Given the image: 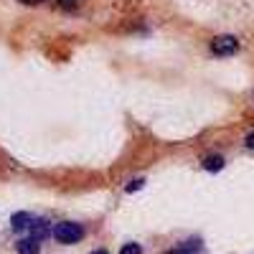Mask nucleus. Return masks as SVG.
Returning <instances> with one entry per match:
<instances>
[{
  "mask_svg": "<svg viewBox=\"0 0 254 254\" xmlns=\"http://www.w3.org/2000/svg\"><path fill=\"white\" fill-rule=\"evenodd\" d=\"M54 239L61 244H76L84 239V229L79 224H71V221H61L54 226Z\"/></svg>",
  "mask_w": 254,
  "mask_h": 254,
  "instance_id": "obj_1",
  "label": "nucleus"
},
{
  "mask_svg": "<svg viewBox=\"0 0 254 254\" xmlns=\"http://www.w3.org/2000/svg\"><path fill=\"white\" fill-rule=\"evenodd\" d=\"M211 51L216 56H231V54L239 51V41L234 36H216L211 41Z\"/></svg>",
  "mask_w": 254,
  "mask_h": 254,
  "instance_id": "obj_2",
  "label": "nucleus"
},
{
  "mask_svg": "<svg viewBox=\"0 0 254 254\" xmlns=\"http://www.w3.org/2000/svg\"><path fill=\"white\" fill-rule=\"evenodd\" d=\"M28 239H36V242H41V239H46L49 234H51V226H49V221H44V219H33V224L28 226Z\"/></svg>",
  "mask_w": 254,
  "mask_h": 254,
  "instance_id": "obj_3",
  "label": "nucleus"
},
{
  "mask_svg": "<svg viewBox=\"0 0 254 254\" xmlns=\"http://www.w3.org/2000/svg\"><path fill=\"white\" fill-rule=\"evenodd\" d=\"M31 224H33V216L28 214V211H18V214L10 216V229H13V231H23V229H28Z\"/></svg>",
  "mask_w": 254,
  "mask_h": 254,
  "instance_id": "obj_4",
  "label": "nucleus"
},
{
  "mask_svg": "<svg viewBox=\"0 0 254 254\" xmlns=\"http://www.w3.org/2000/svg\"><path fill=\"white\" fill-rule=\"evenodd\" d=\"M15 249H18V254H38L41 252V244L36 239H20L15 244Z\"/></svg>",
  "mask_w": 254,
  "mask_h": 254,
  "instance_id": "obj_5",
  "label": "nucleus"
},
{
  "mask_svg": "<svg viewBox=\"0 0 254 254\" xmlns=\"http://www.w3.org/2000/svg\"><path fill=\"white\" fill-rule=\"evenodd\" d=\"M203 168H206V171H221V168H224V158L221 155H208V158H203Z\"/></svg>",
  "mask_w": 254,
  "mask_h": 254,
  "instance_id": "obj_6",
  "label": "nucleus"
},
{
  "mask_svg": "<svg viewBox=\"0 0 254 254\" xmlns=\"http://www.w3.org/2000/svg\"><path fill=\"white\" fill-rule=\"evenodd\" d=\"M120 254H142V249H140V244H125L120 249Z\"/></svg>",
  "mask_w": 254,
  "mask_h": 254,
  "instance_id": "obj_7",
  "label": "nucleus"
},
{
  "mask_svg": "<svg viewBox=\"0 0 254 254\" xmlns=\"http://www.w3.org/2000/svg\"><path fill=\"white\" fill-rule=\"evenodd\" d=\"M165 254H193V252L186 249V247H178V249H171V252H165Z\"/></svg>",
  "mask_w": 254,
  "mask_h": 254,
  "instance_id": "obj_8",
  "label": "nucleus"
},
{
  "mask_svg": "<svg viewBox=\"0 0 254 254\" xmlns=\"http://www.w3.org/2000/svg\"><path fill=\"white\" fill-rule=\"evenodd\" d=\"M64 8H76V0H59Z\"/></svg>",
  "mask_w": 254,
  "mask_h": 254,
  "instance_id": "obj_9",
  "label": "nucleus"
},
{
  "mask_svg": "<svg viewBox=\"0 0 254 254\" xmlns=\"http://www.w3.org/2000/svg\"><path fill=\"white\" fill-rule=\"evenodd\" d=\"M140 186H142V181H132L130 186H127V190H130V193H132V190H137Z\"/></svg>",
  "mask_w": 254,
  "mask_h": 254,
  "instance_id": "obj_10",
  "label": "nucleus"
},
{
  "mask_svg": "<svg viewBox=\"0 0 254 254\" xmlns=\"http://www.w3.org/2000/svg\"><path fill=\"white\" fill-rule=\"evenodd\" d=\"M244 142H247V147H252V150H254V132H249Z\"/></svg>",
  "mask_w": 254,
  "mask_h": 254,
  "instance_id": "obj_11",
  "label": "nucleus"
},
{
  "mask_svg": "<svg viewBox=\"0 0 254 254\" xmlns=\"http://www.w3.org/2000/svg\"><path fill=\"white\" fill-rule=\"evenodd\" d=\"M20 3H26V5H36V3H44V0H20Z\"/></svg>",
  "mask_w": 254,
  "mask_h": 254,
  "instance_id": "obj_12",
  "label": "nucleus"
},
{
  "mask_svg": "<svg viewBox=\"0 0 254 254\" xmlns=\"http://www.w3.org/2000/svg\"><path fill=\"white\" fill-rule=\"evenodd\" d=\"M92 254H110L107 249H97V252H92Z\"/></svg>",
  "mask_w": 254,
  "mask_h": 254,
  "instance_id": "obj_13",
  "label": "nucleus"
}]
</instances>
